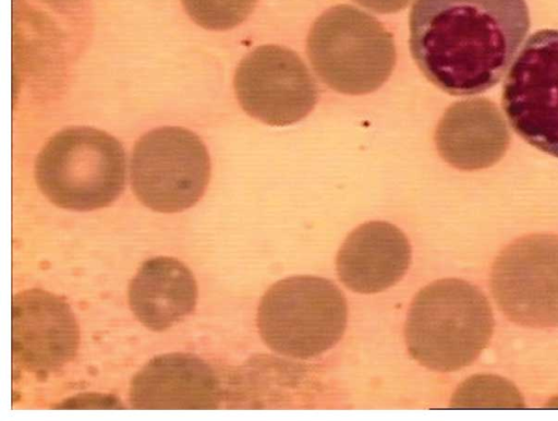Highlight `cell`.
<instances>
[{"mask_svg":"<svg viewBox=\"0 0 558 421\" xmlns=\"http://www.w3.org/2000/svg\"><path fill=\"white\" fill-rule=\"evenodd\" d=\"M530 28L525 0H415L410 49L450 95H474L505 75Z\"/></svg>","mask_w":558,"mask_h":421,"instance_id":"6da1fadb","label":"cell"},{"mask_svg":"<svg viewBox=\"0 0 558 421\" xmlns=\"http://www.w3.org/2000/svg\"><path fill=\"white\" fill-rule=\"evenodd\" d=\"M307 52L328 86L351 95L377 89L396 61L390 33L375 17L351 5L333 7L316 20Z\"/></svg>","mask_w":558,"mask_h":421,"instance_id":"277c9868","label":"cell"},{"mask_svg":"<svg viewBox=\"0 0 558 421\" xmlns=\"http://www.w3.org/2000/svg\"><path fill=\"white\" fill-rule=\"evenodd\" d=\"M376 13H395L402 10L411 0H355Z\"/></svg>","mask_w":558,"mask_h":421,"instance_id":"e0dca14e","label":"cell"},{"mask_svg":"<svg viewBox=\"0 0 558 421\" xmlns=\"http://www.w3.org/2000/svg\"><path fill=\"white\" fill-rule=\"evenodd\" d=\"M210 173L205 145L191 131L167 127L136 143L131 181L138 200L158 212H179L202 196Z\"/></svg>","mask_w":558,"mask_h":421,"instance_id":"8992f818","label":"cell"},{"mask_svg":"<svg viewBox=\"0 0 558 421\" xmlns=\"http://www.w3.org/2000/svg\"><path fill=\"white\" fill-rule=\"evenodd\" d=\"M223 390L215 370L198 357H155L134 376L130 400L135 409H217Z\"/></svg>","mask_w":558,"mask_h":421,"instance_id":"8fae6325","label":"cell"},{"mask_svg":"<svg viewBox=\"0 0 558 421\" xmlns=\"http://www.w3.org/2000/svg\"><path fill=\"white\" fill-rule=\"evenodd\" d=\"M494 316L485 294L460 279H441L414 298L407 324L410 354L422 365L439 372L472 363L488 345Z\"/></svg>","mask_w":558,"mask_h":421,"instance_id":"7a4b0ae2","label":"cell"},{"mask_svg":"<svg viewBox=\"0 0 558 421\" xmlns=\"http://www.w3.org/2000/svg\"><path fill=\"white\" fill-rule=\"evenodd\" d=\"M410 261L405 236L389 222L371 221L348 236L337 257V269L348 288L373 293L401 279Z\"/></svg>","mask_w":558,"mask_h":421,"instance_id":"4fadbf2b","label":"cell"},{"mask_svg":"<svg viewBox=\"0 0 558 421\" xmlns=\"http://www.w3.org/2000/svg\"><path fill=\"white\" fill-rule=\"evenodd\" d=\"M238 99L252 117L271 125L304 118L317 99L308 69L291 50L263 46L246 56L234 79Z\"/></svg>","mask_w":558,"mask_h":421,"instance_id":"9c48e42d","label":"cell"},{"mask_svg":"<svg viewBox=\"0 0 558 421\" xmlns=\"http://www.w3.org/2000/svg\"><path fill=\"white\" fill-rule=\"evenodd\" d=\"M501 103L519 136L558 157V29L529 37L505 80Z\"/></svg>","mask_w":558,"mask_h":421,"instance_id":"52a82bcc","label":"cell"},{"mask_svg":"<svg viewBox=\"0 0 558 421\" xmlns=\"http://www.w3.org/2000/svg\"><path fill=\"white\" fill-rule=\"evenodd\" d=\"M257 0H182L187 14L208 29H229L243 22Z\"/></svg>","mask_w":558,"mask_h":421,"instance_id":"9a60e30c","label":"cell"},{"mask_svg":"<svg viewBox=\"0 0 558 421\" xmlns=\"http://www.w3.org/2000/svg\"><path fill=\"white\" fill-rule=\"evenodd\" d=\"M456 406L466 407H522V398L511 384L501 378L482 376L469 380L459 396Z\"/></svg>","mask_w":558,"mask_h":421,"instance_id":"2e32d148","label":"cell"},{"mask_svg":"<svg viewBox=\"0 0 558 421\" xmlns=\"http://www.w3.org/2000/svg\"><path fill=\"white\" fill-rule=\"evenodd\" d=\"M347 304L329 280L293 276L272 285L258 308V328L274 351L310 359L330 349L343 335Z\"/></svg>","mask_w":558,"mask_h":421,"instance_id":"5b68a950","label":"cell"},{"mask_svg":"<svg viewBox=\"0 0 558 421\" xmlns=\"http://www.w3.org/2000/svg\"><path fill=\"white\" fill-rule=\"evenodd\" d=\"M197 287L190 269L172 257L146 261L133 278L130 305L141 323L162 330L186 316L195 306Z\"/></svg>","mask_w":558,"mask_h":421,"instance_id":"5bb4252c","label":"cell"},{"mask_svg":"<svg viewBox=\"0 0 558 421\" xmlns=\"http://www.w3.org/2000/svg\"><path fill=\"white\" fill-rule=\"evenodd\" d=\"M490 289L511 322L558 326V236L532 234L509 244L494 262Z\"/></svg>","mask_w":558,"mask_h":421,"instance_id":"ba28073f","label":"cell"},{"mask_svg":"<svg viewBox=\"0 0 558 421\" xmlns=\"http://www.w3.org/2000/svg\"><path fill=\"white\" fill-rule=\"evenodd\" d=\"M36 180L56 205L76 211L107 206L123 191L125 154L109 134L71 128L56 134L36 160Z\"/></svg>","mask_w":558,"mask_h":421,"instance_id":"3957f363","label":"cell"},{"mask_svg":"<svg viewBox=\"0 0 558 421\" xmlns=\"http://www.w3.org/2000/svg\"><path fill=\"white\" fill-rule=\"evenodd\" d=\"M78 327L69 304L40 289L12 298V356L37 375L60 370L76 352Z\"/></svg>","mask_w":558,"mask_h":421,"instance_id":"30bf717a","label":"cell"},{"mask_svg":"<svg viewBox=\"0 0 558 421\" xmlns=\"http://www.w3.org/2000/svg\"><path fill=\"white\" fill-rule=\"evenodd\" d=\"M510 132L497 106L484 98L453 104L436 130L441 157L462 170L493 166L505 155Z\"/></svg>","mask_w":558,"mask_h":421,"instance_id":"7c38bea8","label":"cell"}]
</instances>
